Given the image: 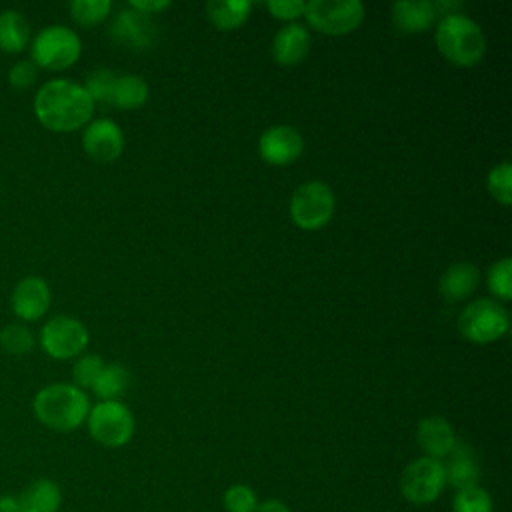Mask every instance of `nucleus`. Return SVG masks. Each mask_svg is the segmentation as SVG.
<instances>
[{
	"label": "nucleus",
	"instance_id": "obj_1",
	"mask_svg": "<svg viewBox=\"0 0 512 512\" xmlns=\"http://www.w3.org/2000/svg\"><path fill=\"white\" fill-rule=\"evenodd\" d=\"M94 102L82 84L54 78L40 86L34 98V114L52 132H74L92 118Z\"/></svg>",
	"mask_w": 512,
	"mask_h": 512
},
{
	"label": "nucleus",
	"instance_id": "obj_2",
	"mask_svg": "<svg viewBox=\"0 0 512 512\" xmlns=\"http://www.w3.org/2000/svg\"><path fill=\"white\" fill-rule=\"evenodd\" d=\"M32 410L36 420L54 432H72L86 422L90 400L74 384H48L36 392Z\"/></svg>",
	"mask_w": 512,
	"mask_h": 512
},
{
	"label": "nucleus",
	"instance_id": "obj_3",
	"mask_svg": "<svg viewBox=\"0 0 512 512\" xmlns=\"http://www.w3.org/2000/svg\"><path fill=\"white\" fill-rule=\"evenodd\" d=\"M440 54L456 66H474L486 52V38L478 22L456 12L438 20L434 32Z\"/></svg>",
	"mask_w": 512,
	"mask_h": 512
},
{
	"label": "nucleus",
	"instance_id": "obj_4",
	"mask_svg": "<svg viewBox=\"0 0 512 512\" xmlns=\"http://www.w3.org/2000/svg\"><path fill=\"white\" fill-rule=\"evenodd\" d=\"M402 498L412 506H430L446 490V472L442 460L420 456L410 460L398 480Z\"/></svg>",
	"mask_w": 512,
	"mask_h": 512
},
{
	"label": "nucleus",
	"instance_id": "obj_5",
	"mask_svg": "<svg viewBox=\"0 0 512 512\" xmlns=\"http://www.w3.org/2000/svg\"><path fill=\"white\" fill-rule=\"evenodd\" d=\"M90 436L106 448H122L134 436V416L120 400H100L86 416Z\"/></svg>",
	"mask_w": 512,
	"mask_h": 512
},
{
	"label": "nucleus",
	"instance_id": "obj_6",
	"mask_svg": "<svg viewBox=\"0 0 512 512\" xmlns=\"http://www.w3.org/2000/svg\"><path fill=\"white\" fill-rule=\"evenodd\" d=\"M82 52V42L74 30L62 24L42 28L32 40V62L46 70L72 66Z\"/></svg>",
	"mask_w": 512,
	"mask_h": 512
},
{
	"label": "nucleus",
	"instance_id": "obj_7",
	"mask_svg": "<svg viewBox=\"0 0 512 512\" xmlns=\"http://www.w3.org/2000/svg\"><path fill=\"white\" fill-rule=\"evenodd\" d=\"M510 320L502 304L490 298H480L464 306L458 314L460 334L476 344H488L508 332Z\"/></svg>",
	"mask_w": 512,
	"mask_h": 512
},
{
	"label": "nucleus",
	"instance_id": "obj_8",
	"mask_svg": "<svg viewBox=\"0 0 512 512\" xmlns=\"http://www.w3.org/2000/svg\"><path fill=\"white\" fill-rule=\"evenodd\" d=\"M334 214V192L320 180L300 184L290 198V216L302 230H318Z\"/></svg>",
	"mask_w": 512,
	"mask_h": 512
},
{
	"label": "nucleus",
	"instance_id": "obj_9",
	"mask_svg": "<svg viewBox=\"0 0 512 512\" xmlns=\"http://www.w3.org/2000/svg\"><path fill=\"white\" fill-rule=\"evenodd\" d=\"M304 16L316 30L340 36L360 26L364 18V4L360 0H310Z\"/></svg>",
	"mask_w": 512,
	"mask_h": 512
},
{
	"label": "nucleus",
	"instance_id": "obj_10",
	"mask_svg": "<svg viewBox=\"0 0 512 512\" xmlns=\"http://www.w3.org/2000/svg\"><path fill=\"white\" fill-rule=\"evenodd\" d=\"M40 344L48 356L68 360L88 346V330L72 316H54L42 326Z\"/></svg>",
	"mask_w": 512,
	"mask_h": 512
},
{
	"label": "nucleus",
	"instance_id": "obj_11",
	"mask_svg": "<svg viewBox=\"0 0 512 512\" xmlns=\"http://www.w3.org/2000/svg\"><path fill=\"white\" fill-rule=\"evenodd\" d=\"M304 150L302 134L290 124H276L266 128L258 140V154L266 164L286 166L298 160Z\"/></svg>",
	"mask_w": 512,
	"mask_h": 512
},
{
	"label": "nucleus",
	"instance_id": "obj_12",
	"mask_svg": "<svg viewBox=\"0 0 512 512\" xmlns=\"http://www.w3.org/2000/svg\"><path fill=\"white\" fill-rule=\"evenodd\" d=\"M108 32L118 44L132 50H148L156 42V26L150 16L130 6L114 16Z\"/></svg>",
	"mask_w": 512,
	"mask_h": 512
},
{
	"label": "nucleus",
	"instance_id": "obj_13",
	"mask_svg": "<svg viewBox=\"0 0 512 512\" xmlns=\"http://www.w3.org/2000/svg\"><path fill=\"white\" fill-rule=\"evenodd\" d=\"M82 148L96 162H112L124 150V134L110 118H96L82 132Z\"/></svg>",
	"mask_w": 512,
	"mask_h": 512
},
{
	"label": "nucleus",
	"instance_id": "obj_14",
	"mask_svg": "<svg viewBox=\"0 0 512 512\" xmlns=\"http://www.w3.org/2000/svg\"><path fill=\"white\" fill-rule=\"evenodd\" d=\"M50 288L38 276L22 278L12 290V310L20 320H38L50 306Z\"/></svg>",
	"mask_w": 512,
	"mask_h": 512
},
{
	"label": "nucleus",
	"instance_id": "obj_15",
	"mask_svg": "<svg viewBox=\"0 0 512 512\" xmlns=\"http://www.w3.org/2000/svg\"><path fill=\"white\" fill-rule=\"evenodd\" d=\"M416 442L424 456L444 460L456 446L458 438L452 424L442 416H426L418 422Z\"/></svg>",
	"mask_w": 512,
	"mask_h": 512
},
{
	"label": "nucleus",
	"instance_id": "obj_16",
	"mask_svg": "<svg viewBox=\"0 0 512 512\" xmlns=\"http://www.w3.org/2000/svg\"><path fill=\"white\" fill-rule=\"evenodd\" d=\"M442 464L446 472V486L454 490L478 486L480 462L476 458V452L468 444L456 442L454 450L442 460Z\"/></svg>",
	"mask_w": 512,
	"mask_h": 512
},
{
	"label": "nucleus",
	"instance_id": "obj_17",
	"mask_svg": "<svg viewBox=\"0 0 512 512\" xmlns=\"http://www.w3.org/2000/svg\"><path fill=\"white\" fill-rule=\"evenodd\" d=\"M310 50V34L304 26L290 22L272 38V58L280 66H296Z\"/></svg>",
	"mask_w": 512,
	"mask_h": 512
},
{
	"label": "nucleus",
	"instance_id": "obj_18",
	"mask_svg": "<svg viewBox=\"0 0 512 512\" xmlns=\"http://www.w3.org/2000/svg\"><path fill=\"white\" fill-rule=\"evenodd\" d=\"M438 12L430 0H398L392 4V22L398 32L416 34L428 30Z\"/></svg>",
	"mask_w": 512,
	"mask_h": 512
},
{
	"label": "nucleus",
	"instance_id": "obj_19",
	"mask_svg": "<svg viewBox=\"0 0 512 512\" xmlns=\"http://www.w3.org/2000/svg\"><path fill=\"white\" fill-rule=\"evenodd\" d=\"M62 498L58 482L50 478H38L18 494L22 512H60Z\"/></svg>",
	"mask_w": 512,
	"mask_h": 512
},
{
	"label": "nucleus",
	"instance_id": "obj_20",
	"mask_svg": "<svg viewBox=\"0 0 512 512\" xmlns=\"http://www.w3.org/2000/svg\"><path fill=\"white\" fill-rule=\"evenodd\" d=\"M480 282V272L470 262H456L440 276V294L446 300H462L470 296Z\"/></svg>",
	"mask_w": 512,
	"mask_h": 512
},
{
	"label": "nucleus",
	"instance_id": "obj_21",
	"mask_svg": "<svg viewBox=\"0 0 512 512\" xmlns=\"http://www.w3.org/2000/svg\"><path fill=\"white\" fill-rule=\"evenodd\" d=\"M252 10L248 0H210L204 6L206 18L220 30H234L242 26Z\"/></svg>",
	"mask_w": 512,
	"mask_h": 512
},
{
	"label": "nucleus",
	"instance_id": "obj_22",
	"mask_svg": "<svg viewBox=\"0 0 512 512\" xmlns=\"http://www.w3.org/2000/svg\"><path fill=\"white\" fill-rule=\"evenodd\" d=\"M148 84L138 74H116L110 106L132 110L148 100Z\"/></svg>",
	"mask_w": 512,
	"mask_h": 512
},
{
	"label": "nucleus",
	"instance_id": "obj_23",
	"mask_svg": "<svg viewBox=\"0 0 512 512\" xmlns=\"http://www.w3.org/2000/svg\"><path fill=\"white\" fill-rule=\"evenodd\" d=\"M30 40V24L16 10L0 12V50L2 52H22Z\"/></svg>",
	"mask_w": 512,
	"mask_h": 512
},
{
	"label": "nucleus",
	"instance_id": "obj_24",
	"mask_svg": "<svg viewBox=\"0 0 512 512\" xmlns=\"http://www.w3.org/2000/svg\"><path fill=\"white\" fill-rule=\"evenodd\" d=\"M128 382L130 374L122 364H104L102 372L92 384V390L100 400H118L126 392Z\"/></svg>",
	"mask_w": 512,
	"mask_h": 512
},
{
	"label": "nucleus",
	"instance_id": "obj_25",
	"mask_svg": "<svg viewBox=\"0 0 512 512\" xmlns=\"http://www.w3.org/2000/svg\"><path fill=\"white\" fill-rule=\"evenodd\" d=\"M452 512H494V502L490 492L478 484L454 490Z\"/></svg>",
	"mask_w": 512,
	"mask_h": 512
},
{
	"label": "nucleus",
	"instance_id": "obj_26",
	"mask_svg": "<svg viewBox=\"0 0 512 512\" xmlns=\"http://www.w3.org/2000/svg\"><path fill=\"white\" fill-rule=\"evenodd\" d=\"M260 498L250 484H230L222 494V506L226 512H256Z\"/></svg>",
	"mask_w": 512,
	"mask_h": 512
},
{
	"label": "nucleus",
	"instance_id": "obj_27",
	"mask_svg": "<svg viewBox=\"0 0 512 512\" xmlns=\"http://www.w3.org/2000/svg\"><path fill=\"white\" fill-rule=\"evenodd\" d=\"M486 186L496 202L508 206L512 202V164L504 160L492 166L486 178Z\"/></svg>",
	"mask_w": 512,
	"mask_h": 512
},
{
	"label": "nucleus",
	"instance_id": "obj_28",
	"mask_svg": "<svg viewBox=\"0 0 512 512\" xmlns=\"http://www.w3.org/2000/svg\"><path fill=\"white\" fill-rule=\"evenodd\" d=\"M488 288L490 292L500 298V300H510L512 298V260L508 256L496 260L488 268Z\"/></svg>",
	"mask_w": 512,
	"mask_h": 512
},
{
	"label": "nucleus",
	"instance_id": "obj_29",
	"mask_svg": "<svg viewBox=\"0 0 512 512\" xmlns=\"http://www.w3.org/2000/svg\"><path fill=\"white\" fill-rule=\"evenodd\" d=\"M114 80H116V72L106 70V68H98V70H92L86 76V82L82 86H84V90L88 92V96L92 98L94 104L110 106Z\"/></svg>",
	"mask_w": 512,
	"mask_h": 512
},
{
	"label": "nucleus",
	"instance_id": "obj_30",
	"mask_svg": "<svg viewBox=\"0 0 512 512\" xmlns=\"http://www.w3.org/2000/svg\"><path fill=\"white\" fill-rule=\"evenodd\" d=\"M110 10H112L110 0H74L70 4L72 18L82 26H94L106 20Z\"/></svg>",
	"mask_w": 512,
	"mask_h": 512
},
{
	"label": "nucleus",
	"instance_id": "obj_31",
	"mask_svg": "<svg viewBox=\"0 0 512 512\" xmlns=\"http://www.w3.org/2000/svg\"><path fill=\"white\" fill-rule=\"evenodd\" d=\"M0 346L8 354H28L34 348V336L24 324H8L0 330Z\"/></svg>",
	"mask_w": 512,
	"mask_h": 512
},
{
	"label": "nucleus",
	"instance_id": "obj_32",
	"mask_svg": "<svg viewBox=\"0 0 512 512\" xmlns=\"http://www.w3.org/2000/svg\"><path fill=\"white\" fill-rule=\"evenodd\" d=\"M104 368V360L96 354H86L82 358L76 360L74 368H72V378H74V386H78L80 390L84 388H92V384L96 382L98 374Z\"/></svg>",
	"mask_w": 512,
	"mask_h": 512
},
{
	"label": "nucleus",
	"instance_id": "obj_33",
	"mask_svg": "<svg viewBox=\"0 0 512 512\" xmlns=\"http://www.w3.org/2000/svg\"><path fill=\"white\" fill-rule=\"evenodd\" d=\"M38 76V66L32 62V60H18L10 72H8V82L18 88V90H24L28 86L34 84Z\"/></svg>",
	"mask_w": 512,
	"mask_h": 512
},
{
	"label": "nucleus",
	"instance_id": "obj_34",
	"mask_svg": "<svg viewBox=\"0 0 512 512\" xmlns=\"http://www.w3.org/2000/svg\"><path fill=\"white\" fill-rule=\"evenodd\" d=\"M266 6L272 12V16H276V18L294 20L300 14H304L306 2H302V0H268Z\"/></svg>",
	"mask_w": 512,
	"mask_h": 512
},
{
	"label": "nucleus",
	"instance_id": "obj_35",
	"mask_svg": "<svg viewBox=\"0 0 512 512\" xmlns=\"http://www.w3.org/2000/svg\"><path fill=\"white\" fill-rule=\"evenodd\" d=\"M128 6L134 8V10H138V12H142V14H148V16H150L152 12H160V10L168 8L170 2H168V0H132Z\"/></svg>",
	"mask_w": 512,
	"mask_h": 512
},
{
	"label": "nucleus",
	"instance_id": "obj_36",
	"mask_svg": "<svg viewBox=\"0 0 512 512\" xmlns=\"http://www.w3.org/2000/svg\"><path fill=\"white\" fill-rule=\"evenodd\" d=\"M256 512H292V508L280 498H266V500H260Z\"/></svg>",
	"mask_w": 512,
	"mask_h": 512
},
{
	"label": "nucleus",
	"instance_id": "obj_37",
	"mask_svg": "<svg viewBox=\"0 0 512 512\" xmlns=\"http://www.w3.org/2000/svg\"><path fill=\"white\" fill-rule=\"evenodd\" d=\"M0 512H22L18 494H0Z\"/></svg>",
	"mask_w": 512,
	"mask_h": 512
}]
</instances>
